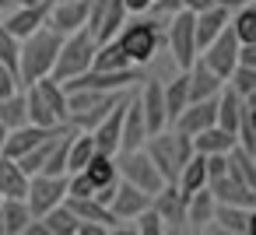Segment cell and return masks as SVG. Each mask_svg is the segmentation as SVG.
I'll return each mask as SVG.
<instances>
[{
	"label": "cell",
	"instance_id": "1",
	"mask_svg": "<svg viewBox=\"0 0 256 235\" xmlns=\"http://www.w3.org/2000/svg\"><path fill=\"white\" fill-rule=\"evenodd\" d=\"M60 42H64V36L56 28H50V25H39L32 36H25L18 42V81H22V88L53 70Z\"/></svg>",
	"mask_w": 256,
	"mask_h": 235
},
{
	"label": "cell",
	"instance_id": "2",
	"mask_svg": "<svg viewBox=\"0 0 256 235\" xmlns=\"http://www.w3.org/2000/svg\"><path fill=\"white\" fill-rule=\"evenodd\" d=\"M144 151L154 162V168L162 172V179L165 182H176L179 168L193 158V137H186L176 126H165V130H158V134H151L144 140Z\"/></svg>",
	"mask_w": 256,
	"mask_h": 235
},
{
	"label": "cell",
	"instance_id": "3",
	"mask_svg": "<svg viewBox=\"0 0 256 235\" xmlns=\"http://www.w3.org/2000/svg\"><path fill=\"white\" fill-rule=\"evenodd\" d=\"M112 39L120 42V50L126 53V60L134 67H144L165 46V28H162V22H151V18L137 14V22H123V28Z\"/></svg>",
	"mask_w": 256,
	"mask_h": 235
},
{
	"label": "cell",
	"instance_id": "4",
	"mask_svg": "<svg viewBox=\"0 0 256 235\" xmlns=\"http://www.w3.org/2000/svg\"><path fill=\"white\" fill-rule=\"evenodd\" d=\"M95 46H98V39H95L88 28H78V32L64 36V42H60V53H56V64H53L50 78L67 81V78H74V74L88 70V67H92V56H95Z\"/></svg>",
	"mask_w": 256,
	"mask_h": 235
},
{
	"label": "cell",
	"instance_id": "5",
	"mask_svg": "<svg viewBox=\"0 0 256 235\" xmlns=\"http://www.w3.org/2000/svg\"><path fill=\"white\" fill-rule=\"evenodd\" d=\"M165 46H168V56L179 70H186L196 56V39H193V11L179 8L168 14V25H165Z\"/></svg>",
	"mask_w": 256,
	"mask_h": 235
},
{
	"label": "cell",
	"instance_id": "6",
	"mask_svg": "<svg viewBox=\"0 0 256 235\" xmlns=\"http://www.w3.org/2000/svg\"><path fill=\"white\" fill-rule=\"evenodd\" d=\"M116 172H120V179L134 182V186H137V190H144V193H158V190L165 186L162 172L154 168V162L148 158V151H144V148L116 151Z\"/></svg>",
	"mask_w": 256,
	"mask_h": 235
},
{
	"label": "cell",
	"instance_id": "7",
	"mask_svg": "<svg viewBox=\"0 0 256 235\" xmlns=\"http://www.w3.org/2000/svg\"><path fill=\"white\" fill-rule=\"evenodd\" d=\"M144 78H140V70L137 67H123V70H95V67H88V70H81V74H74V78H67V81H60L67 92H81V88H95V92H123V88H134V84H140Z\"/></svg>",
	"mask_w": 256,
	"mask_h": 235
},
{
	"label": "cell",
	"instance_id": "8",
	"mask_svg": "<svg viewBox=\"0 0 256 235\" xmlns=\"http://www.w3.org/2000/svg\"><path fill=\"white\" fill-rule=\"evenodd\" d=\"M64 196H67V176H42V172L28 176L25 204H28L32 218H42L50 207L64 204Z\"/></svg>",
	"mask_w": 256,
	"mask_h": 235
},
{
	"label": "cell",
	"instance_id": "9",
	"mask_svg": "<svg viewBox=\"0 0 256 235\" xmlns=\"http://www.w3.org/2000/svg\"><path fill=\"white\" fill-rule=\"evenodd\" d=\"M235 53H238V39H235V32H232V25H224L204 50H200V60L224 81L228 74H232V67H235Z\"/></svg>",
	"mask_w": 256,
	"mask_h": 235
},
{
	"label": "cell",
	"instance_id": "10",
	"mask_svg": "<svg viewBox=\"0 0 256 235\" xmlns=\"http://www.w3.org/2000/svg\"><path fill=\"white\" fill-rule=\"evenodd\" d=\"M151 207L158 210L165 232H186V196L176 182H165L158 193H151Z\"/></svg>",
	"mask_w": 256,
	"mask_h": 235
},
{
	"label": "cell",
	"instance_id": "11",
	"mask_svg": "<svg viewBox=\"0 0 256 235\" xmlns=\"http://www.w3.org/2000/svg\"><path fill=\"white\" fill-rule=\"evenodd\" d=\"M252 221H256V210L252 207H242V204H214V221L207 228L210 232H224V235H249L252 232Z\"/></svg>",
	"mask_w": 256,
	"mask_h": 235
},
{
	"label": "cell",
	"instance_id": "12",
	"mask_svg": "<svg viewBox=\"0 0 256 235\" xmlns=\"http://www.w3.org/2000/svg\"><path fill=\"white\" fill-rule=\"evenodd\" d=\"M64 126H67V123H60V126H36V123H22V126H14V130H8L4 154H11V158H22V154H25V151H32L36 144H42V140L56 137Z\"/></svg>",
	"mask_w": 256,
	"mask_h": 235
},
{
	"label": "cell",
	"instance_id": "13",
	"mask_svg": "<svg viewBox=\"0 0 256 235\" xmlns=\"http://www.w3.org/2000/svg\"><path fill=\"white\" fill-rule=\"evenodd\" d=\"M207 190L218 204H242V207H256V186L242 182L238 176L224 172V176H214L207 179Z\"/></svg>",
	"mask_w": 256,
	"mask_h": 235
},
{
	"label": "cell",
	"instance_id": "14",
	"mask_svg": "<svg viewBox=\"0 0 256 235\" xmlns=\"http://www.w3.org/2000/svg\"><path fill=\"white\" fill-rule=\"evenodd\" d=\"M88 4H92V0H53L46 25L56 28L60 36H70V32H78V28H84V22H88Z\"/></svg>",
	"mask_w": 256,
	"mask_h": 235
},
{
	"label": "cell",
	"instance_id": "15",
	"mask_svg": "<svg viewBox=\"0 0 256 235\" xmlns=\"http://www.w3.org/2000/svg\"><path fill=\"white\" fill-rule=\"evenodd\" d=\"M148 204H151V193L137 190V186L126 182V179H120L116 190H112V196H109V210L116 214V221H134Z\"/></svg>",
	"mask_w": 256,
	"mask_h": 235
},
{
	"label": "cell",
	"instance_id": "16",
	"mask_svg": "<svg viewBox=\"0 0 256 235\" xmlns=\"http://www.w3.org/2000/svg\"><path fill=\"white\" fill-rule=\"evenodd\" d=\"M137 102H140V116H144L148 137L168 126V116H165V95H162V81H148V84L137 92Z\"/></svg>",
	"mask_w": 256,
	"mask_h": 235
},
{
	"label": "cell",
	"instance_id": "17",
	"mask_svg": "<svg viewBox=\"0 0 256 235\" xmlns=\"http://www.w3.org/2000/svg\"><path fill=\"white\" fill-rule=\"evenodd\" d=\"M214 120H218V95L214 98H196V102H190L179 116H176V130H182L186 137H193V134H200V130H207V126H214Z\"/></svg>",
	"mask_w": 256,
	"mask_h": 235
},
{
	"label": "cell",
	"instance_id": "18",
	"mask_svg": "<svg viewBox=\"0 0 256 235\" xmlns=\"http://www.w3.org/2000/svg\"><path fill=\"white\" fill-rule=\"evenodd\" d=\"M50 8H53V0H36V4L14 8V14H8L4 25H8V32H11L14 39H25V36H32L39 25H46Z\"/></svg>",
	"mask_w": 256,
	"mask_h": 235
},
{
	"label": "cell",
	"instance_id": "19",
	"mask_svg": "<svg viewBox=\"0 0 256 235\" xmlns=\"http://www.w3.org/2000/svg\"><path fill=\"white\" fill-rule=\"evenodd\" d=\"M144 140H148V126H144V116H140L137 92H130V98H126V109H123V126H120V151L144 148Z\"/></svg>",
	"mask_w": 256,
	"mask_h": 235
},
{
	"label": "cell",
	"instance_id": "20",
	"mask_svg": "<svg viewBox=\"0 0 256 235\" xmlns=\"http://www.w3.org/2000/svg\"><path fill=\"white\" fill-rule=\"evenodd\" d=\"M64 204L78 214V221H92V224H102L109 232H123L120 221H116V214L109 210V204H102L95 196H64Z\"/></svg>",
	"mask_w": 256,
	"mask_h": 235
},
{
	"label": "cell",
	"instance_id": "21",
	"mask_svg": "<svg viewBox=\"0 0 256 235\" xmlns=\"http://www.w3.org/2000/svg\"><path fill=\"white\" fill-rule=\"evenodd\" d=\"M221 78L200 60V53L193 56V64L186 67V88H190V102H196V98H214L218 92H221Z\"/></svg>",
	"mask_w": 256,
	"mask_h": 235
},
{
	"label": "cell",
	"instance_id": "22",
	"mask_svg": "<svg viewBox=\"0 0 256 235\" xmlns=\"http://www.w3.org/2000/svg\"><path fill=\"white\" fill-rule=\"evenodd\" d=\"M32 221V210L25 196H0V232L4 235H25Z\"/></svg>",
	"mask_w": 256,
	"mask_h": 235
},
{
	"label": "cell",
	"instance_id": "23",
	"mask_svg": "<svg viewBox=\"0 0 256 235\" xmlns=\"http://www.w3.org/2000/svg\"><path fill=\"white\" fill-rule=\"evenodd\" d=\"M214 196H210V190L204 186V190H196V193H190L186 196V228L190 232H207V224L214 221Z\"/></svg>",
	"mask_w": 256,
	"mask_h": 235
},
{
	"label": "cell",
	"instance_id": "24",
	"mask_svg": "<svg viewBox=\"0 0 256 235\" xmlns=\"http://www.w3.org/2000/svg\"><path fill=\"white\" fill-rule=\"evenodd\" d=\"M232 144H235V134H228L218 123L200 130V134H193V151H200V154H228Z\"/></svg>",
	"mask_w": 256,
	"mask_h": 235
},
{
	"label": "cell",
	"instance_id": "25",
	"mask_svg": "<svg viewBox=\"0 0 256 235\" xmlns=\"http://www.w3.org/2000/svg\"><path fill=\"white\" fill-rule=\"evenodd\" d=\"M36 88H39V95H42V102H46V109L53 112V120L56 123H67V88L56 81V78H39L36 81Z\"/></svg>",
	"mask_w": 256,
	"mask_h": 235
},
{
	"label": "cell",
	"instance_id": "26",
	"mask_svg": "<svg viewBox=\"0 0 256 235\" xmlns=\"http://www.w3.org/2000/svg\"><path fill=\"white\" fill-rule=\"evenodd\" d=\"M28 190V176L22 172V165L11 154H0V196H25Z\"/></svg>",
	"mask_w": 256,
	"mask_h": 235
},
{
	"label": "cell",
	"instance_id": "27",
	"mask_svg": "<svg viewBox=\"0 0 256 235\" xmlns=\"http://www.w3.org/2000/svg\"><path fill=\"white\" fill-rule=\"evenodd\" d=\"M88 179H92V186L98 190V186H109V182H116L120 179V172H116V154H102V151H95L88 162H84V168H81Z\"/></svg>",
	"mask_w": 256,
	"mask_h": 235
},
{
	"label": "cell",
	"instance_id": "28",
	"mask_svg": "<svg viewBox=\"0 0 256 235\" xmlns=\"http://www.w3.org/2000/svg\"><path fill=\"white\" fill-rule=\"evenodd\" d=\"M162 95H165V116H168V126L176 123V116L190 106V88H186V70L172 78V84H162Z\"/></svg>",
	"mask_w": 256,
	"mask_h": 235
},
{
	"label": "cell",
	"instance_id": "29",
	"mask_svg": "<svg viewBox=\"0 0 256 235\" xmlns=\"http://www.w3.org/2000/svg\"><path fill=\"white\" fill-rule=\"evenodd\" d=\"M42 228H46V235H74L78 232V214L67 207V204H56V207H50L42 218Z\"/></svg>",
	"mask_w": 256,
	"mask_h": 235
},
{
	"label": "cell",
	"instance_id": "30",
	"mask_svg": "<svg viewBox=\"0 0 256 235\" xmlns=\"http://www.w3.org/2000/svg\"><path fill=\"white\" fill-rule=\"evenodd\" d=\"M92 67H95V70H123V67H134V64L126 60V53L120 50V42H116V39H106V42H98V46H95Z\"/></svg>",
	"mask_w": 256,
	"mask_h": 235
},
{
	"label": "cell",
	"instance_id": "31",
	"mask_svg": "<svg viewBox=\"0 0 256 235\" xmlns=\"http://www.w3.org/2000/svg\"><path fill=\"white\" fill-rule=\"evenodd\" d=\"M25 112H28V123H36V126H60L56 120H53V112L46 109V102H42V95H39V88H36V81L32 84H25Z\"/></svg>",
	"mask_w": 256,
	"mask_h": 235
},
{
	"label": "cell",
	"instance_id": "32",
	"mask_svg": "<svg viewBox=\"0 0 256 235\" xmlns=\"http://www.w3.org/2000/svg\"><path fill=\"white\" fill-rule=\"evenodd\" d=\"M228 172L238 176L242 182L256 186V154L246 151V148H238V144H232V151H228Z\"/></svg>",
	"mask_w": 256,
	"mask_h": 235
},
{
	"label": "cell",
	"instance_id": "33",
	"mask_svg": "<svg viewBox=\"0 0 256 235\" xmlns=\"http://www.w3.org/2000/svg\"><path fill=\"white\" fill-rule=\"evenodd\" d=\"M0 123H4L8 130H14V126L28 123V112H25V95H22V88H18L14 95H4V98H0Z\"/></svg>",
	"mask_w": 256,
	"mask_h": 235
},
{
	"label": "cell",
	"instance_id": "34",
	"mask_svg": "<svg viewBox=\"0 0 256 235\" xmlns=\"http://www.w3.org/2000/svg\"><path fill=\"white\" fill-rule=\"evenodd\" d=\"M224 84H228L235 95H242V98H256V67H242V64H235L232 74L224 78Z\"/></svg>",
	"mask_w": 256,
	"mask_h": 235
},
{
	"label": "cell",
	"instance_id": "35",
	"mask_svg": "<svg viewBox=\"0 0 256 235\" xmlns=\"http://www.w3.org/2000/svg\"><path fill=\"white\" fill-rule=\"evenodd\" d=\"M228 25H232L238 42H256V11H252V4L235 8V18H228Z\"/></svg>",
	"mask_w": 256,
	"mask_h": 235
},
{
	"label": "cell",
	"instance_id": "36",
	"mask_svg": "<svg viewBox=\"0 0 256 235\" xmlns=\"http://www.w3.org/2000/svg\"><path fill=\"white\" fill-rule=\"evenodd\" d=\"M134 221H137L134 232H140V235H162V232H165V224H162V218H158V210H154L151 204H148Z\"/></svg>",
	"mask_w": 256,
	"mask_h": 235
},
{
	"label": "cell",
	"instance_id": "37",
	"mask_svg": "<svg viewBox=\"0 0 256 235\" xmlns=\"http://www.w3.org/2000/svg\"><path fill=\"white\" fill-rule=\"evenodd\" d=\"M18 42H22V39H14V36L8 32L4 18H0V60H4L8 67H14V70H18Z\"/></svg>",
	"mask_w": 256,
	"mask_h": 235
},
{
	"label": "cell",
	"instance_id": "38",
	"mask_svg": "<svg viewBox=\"0 0 256 235\" xmlns=\"http://www.w3.org/2000/svg\"><path fill=\"white\" fill-rule=\"evenodd\" d=\"M18 88H22L18 70H14V67H8L4 60H0V98H4V95H14Z\"/></svg>",
	"mask_w": 256,
	"mask_h": 235
},
{
	"label": "cell",
	"instance_id": "39",
	"mask_svg": "<svg viewBox=\"0 0 256 235\" xmlns=\"http://www.w3.org/2000/svg\"><path fill=\"white\" fill-rule=\"evenodd\" d=\"M123 8H126V14H148L154 8V0H123Z\"/></svg>",
	"mask_w": 256,
	"mask_h": 235
},
{
	"label": "cell",
	"instance_id": "40",
	"mask_svg": "<svg viewBox=\"0 0 256 235\" xmlns=\"http://www.w3.org/2000/svg\"><path fill=\"white\" fill-rule=\"evenodd\" d=\"M179 4H182L186 11H193V14H196V11H204V8H210V4H218V0H179Z\"/></svg>",
	"mask_w": 256,
	"mask_h": 235
},
{
	"label": "cell",
	"instance_id": "41",
	"mask_svg": "<svg viewBox=\"0 0 256 235\" xmlns=\"http://www.w3.org/2000/svg\"><path fill=\"white\" fill-rule=\"evenodd\" d=\"M221 8H228V11H235V8H246V4H252V0H218Z\"/></svg>",
	"mask_w": 256,
	"mask_h": 235
},
{
	"label": "cell",
	"instance_id": "42",
	"mask_svg": "<svg viewBox=\"0 0 256 235\" xmlns=\"http://www.w3.org/2000/svg\"><path fill=\"white\" fill-rule=\"evenodd\" d=\"M4 140H8V126L0 123V154H4Z\"/></svg>",
	"mask_w": 256,
	"mask_h": 235
},
{
	"label": "cell",
	"instance_id": "43",
	"mask_svg": "<svg viewBox=\"0 0 256 235\" xmlns=\"http://www.w3.org/2000/svg\"><path fill=\"white\" fill-rule=\"evenodd\" d=\"M8 4H14V8H25V4H36V0H8Z\"/></svg>",
	"mask_w": 256,
	"mask_h": 235
},
{
	"label": "cell",
	"instance_id": "44",
	"mask_svg": "<svg viewBox=\"0 0 256 235\" xmlns=\"http://www.w3.org/2000/svg\"><path fill=\"white\" fill-rule=\"evenodd\" d=\"M4 8H8V0H0V11H4Z\"/></svg>",
	"mask_w": 256,
	"mask_h": 235
}]
</instances>
